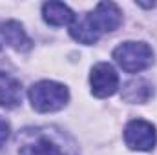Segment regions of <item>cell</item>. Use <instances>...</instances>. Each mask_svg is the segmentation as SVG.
Instances as JSON below:
<instances>
[{
  "label": "cell",
  "instance_id": "cell-3",
  "mask_svg": "<svg viewBox=\"0 0 157 155\" xmlns=\"http://www.w3.org/2000/svg\"><path fill=\"white\" fill-rule=\"evenodd\" d=\"M28 95H29L31 106L40 113L59 112L66 106L70 99L68 88L53 80H40L37 84H33Z\"/></svg>",
  "mask_w": 157,
  "mask_h": 155
},
{
  "label": "cell",
  "instance_id": "cell-9",
  "mask_svg": "<svg viewBox=\"0 0 157 155\" xmlns=\"http://www.w3.org/2000/svg\"><path fill=\"white\" fill-rule=\"evenodd\" d=\"M42 17L49 26H68L75 20V13L62 2H46L42 6Z\"/></svg>",
  "mask_w": 157,
  "mask_h": 155
},
{
  "label": "cell",
  "instance_id": "cell-10",
  "mask_svg": "<svg viewBox=\"0 0 157 155\" xmlns=\"http://www.w3.org/2000/svg\"><path fill=\"white\" fill-rule=\"evenodd\" d=\"M154 95V89H152V84H148L144 78H135V80H130L124 89H122V99L126 102H148L150 97Z\"/></svg>",
  "mask_w": 157,
  "mask_h": 155
},
{
  "label": "cell",
  "instance_id": "cell-1",
  "mask_svg": "<svg viewBox=\"0 0 157 155\" xmlns=\"http://www.w3.org/2000/svg\"><path fill=\"white\" fill-rule=\"evenodd\" d=\"M18 155H80L75 141L59 128H24L17 137Z\"/></svg>",
  "mask_w": 157,
  "mask_h": 155
},
{
  "label": "cell",
  "instance_id": "cell-6",
  "mask_svg": "<svg viewBox=\"0 0 157 155\" xmlns=\"http://www.w3.org/2000/svg\"><path fill=\"white\" fill-rule=\"evenodd\" d=\"M22 102V82L9 70V64L0 55V106L13 110Z\"/></svg>",
  "mask_w": 157,
  "mask_h": 155
},
{
  "label": "cell",
  "instance_id": "cell-2",
  "mask_svg": "<svg viewBox=\"0 0 157 155\" xmlns=\"http://www.w3.org/2000/svg\"><path fill=\"white\" fill-rule=\"evenodd\" d=\"M122 22V13L117 4L113 2H101L95 6L93 11L77 17L71 24V37L80 44H95L101 35L115 31Z\"/></svg>",
  "mask_w": 157,
  "mask_h": 155
},
{
  "label": "cell",
  "instance_id": "cell-8",
  "mask_svg": "<svg viewBox=\"0 0 157 155\" xmlns=\"http://www.w3.org/2000/svg\"><path fill=\"white\" fill-rule=\"evenodd\" d=\"M0 44H7L17 51H28L31 47V40L17 20L0 22Z\"/></svg>",
  "mask_w": 157,
  "mask_h": 155
},
{
  "label": "cell",
  "instance_id": "cell-11",
  "mask_svg": "<svg viewBox=\"0 0 157 155\" xmlns=\"http://www.w3.org/2000/svg\"><path fill=\"white\" fill-rule=\"evenodd\" d=\"M9 133H11V130H9V124L4 120V119H0V150L4 148V144L7 142V139H9Z\"/></svg>",
  "mask_w": 157,
  "mask_h": 155
},
{
  "label": "cell",
  "instance_id": "cell-7",
  "mask_svg": "<svg viewBox=\"0 0 157 155\" xmlns=\"http://www.w3.org/2000/svg\"><path fill=\"white\" fill-rule=\"evenodd\" d=\"M90 84H91V93L95 97H99V99L112 97L119 88V75L112 64L99 62L91 70Z\"/></svg>",
  "mask_w": 157,
  "mask_h": 155
},
{
  "label": "cell",
  "instance_id": "cell-4",
  "mask_svg": "<svg viewBox=\"0 0 157 155\" xmlns=\"http://www.w3.org/2000/svg\"><path fill=\"white\" fill-rule=\"evenodd\" d=\"M113 59L126 73H139L152 66L154 51L144 42H124L113 49Z\"/></svg>",
  "mask_w": 157,
  "mask_h": 155
},
{
  "label": "cell",
  "instance_id": "cell-5",
  "mask_svg": "<svg viewBox=\"0 0 157 155\" xmlns=\"http://www.w3.org/2000/svg\"><path fill=\"white\" fill-rule=\"evenodd\" d=\"M124 142L130 150L137 152H150L157 142V133L154 124L143 119H135L126 124L124 128Z\"/></svg>",
  "mask_w": 157,
  "mask_h": 155
}]
</instances>
